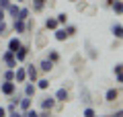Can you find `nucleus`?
I'll use <instances>...</instances> for the list:
<instances>
[{
  "mask_svg": "<svg viewBox=\"0 0 123 117\" xmlns=\"http://www.w3.org/2000/svg\"><path fill=\"white\" fill-rule=\"evenodd\" d=\"M0 92L6 95V97H12L14 92H17V84H14V80H4L2 86H0Z\"/></svg>",
  "mask_w": 123,
  "mask_h": 117,
  "instance_id": "1",
  "label": "nucleus"
},
{
  "mask_svg": "<svg viewBox=\"0 0 123 117\" xmlns=\"http://www.w3.org/2000/svg\"><path fill=\"white\" fill-rule=\"evenodd\" d=\"M0 62H4L6 66H8V68H17V58H14V53L10 52V49H6L4 53H2V56H0Z\"/></svg>",
  "mask_w": 123,
  "mask_h": 117,
  "instance_id": "2",
  "label": "nucleus"
},
{
  "mask_svg": "<svg viewBox=\"0 0 123 117\" xmlns=\"http://www.w3.org/2000/svg\"><path fill=\"white\" fill-rule=\"evenodd\" d=\"M27 53H29V47H27V45H21V47L14 52V58H17V62H25Z\"/></svg>",
  "mask_w": 123,
  "mask_h": 117,
  "instance_id": "3",
  "label": "nucleus"
},
{
  "mask_svg": "<svg viewBox=\"0 0 123 117\" xmlns=\"http://www.w3.org/2000/svg\"><path fill=\"white\" fill-rule=\"evenodd\" d=\"M53 105H55V97H45L41 101V109H45V111H51Z\"/></svg>",
  "mask_w": 123,
  "mask_h": 117,
  "instance_id": "4",
  "label": "nucleus"
},
{
  "mask_svg": "<svg viewBox=\"0 0 123 117\" xmlns=\"http://www.w3.org/2000/svg\"><path fill=\"white\" fill-rule=\"evenodd\" d=\"M12 29H14V33H17V35H21V33H25V31H27V25H25V21H21V19H14Z\"/></svg>",
  "mask_w": 123,
  "mask_h": 117,
  "instance_id": "5",
  "label": "nucleus"
},
{
  "mask_svg": "<svg viewBox=\"0 0 123 117\" xmlns=\"http://www.w3.org/2000/svg\"><path fill=\"white\" fill-rule=\"evenodd\" d=\"M25 80H27V70L18 68L17 72H14V82H25Z\"/></svg>",
  "mask_w": 123,
  "mask_h": 117,
  "instance_id": "6",
  "label": "nucleus"
},
{
  "mask_svg": "<svg viewBox=\"0 0 123 117\" xmlns=\"http://www.w3.org/2000/svg\"><path fill=\"white\" fill-rule=\"evenodd\" d=\"M111 33L115 35L117 39H123V25H119V23H115L113 27H111Z\"/></svg>",
  "mask_w": 123,
  "mask_h": 117,
  "instance_id": "7",
  "label": "nucleus"
},
{
  "mask_svg": "<svg viewBox=\"0 0 123 117\" xmlns=\"http://www.w3.org/2000/svg\"><path fill=\"white\" fill-rule=\"evenodd\" d=\"M111 8H113V13L123 14V2L121 0H111Z\"/></svg>",
  "mask_w": 123,
  "mask_h": 117,
  "instance_id": "8",
  "label": "nucleus"
},
{
  "mask_svg": "<svg viewBox=\"0 0 123 117\" xmlns=\"http://www.w3.org/2000/svg\"><path fill=\"white\" fill-rule=\"evenodd\" d=\"M21 45H23V43H21V39H18V37H12V39H10V41H8V49H10V52H12V53L17 52V49L21 47Z\"/></svg>",
  "mask_w": 123,
  "mask_h": 117,
  "instance_id": "9",
  "label": "nucleus"
},
{
  "mask_svg": "<svg viewBox=\"0 0 123 117\" xmlns=\"http://www.w3.org/2000/svg\"><path fill=\"white\" fill-rule=\"evenodd\" d=\"M53 97H55V101H68V91L66 88H57Z\"/></svg>",
  "mask_w": 123,
  "mask_h": 117,
  "instance_id": "10",
  "label": "nucleus"
},
{
  "mask_svg": "<svg viewBox=\"0 0 123 117\" xmlns=\"http://www.w3.org/2000/svg\"><path fill=\"white\" fill-rule=\"evenodd\" d=\"M18 107H21L23 109V111H27V109H31V97H23V99L21 101H18Z\"/></svg>",
  "mask_w": 123,
  "mask_h": 117,
  "instance_id": "11",
  "label": "nucleus"
},
{
  "mask_svg": "<svg viewBox=\"0 0 123 117\" xmlns=\"http://www.w3.org/2000/svg\"><path fill=\"white\" fill-rule=\"evenodd\" d=\"M39 68L43 70V72H49V70L53 68V62H51V60H47V58H45V60H41V64H39Z\"/></svg>",
  "mask_w": 123,
  "mask_h": 117,
  "instance_id": "12",
  "label": "nucleus"
},
{
  "mask_svg": "<svg viewBox=\"0 0 123 117\" xmlns=\"http://www.w3.org/2000/svg\"><path fill=\"white\" fill-rule=\"evenodd\" d=\"M18 10H21V8H18V4H8V6H6V13H8L10 17H14V19H17Z\"/></svg>",
  "mask_w": 123,
  "mask_h": 117,
  "instance_id": "13",
  "label": "nucleus"
},
{
  "mask_svg": "<svg viewBox=\"0 0 123 117\" xmlns=\"http://www.w3.org/2000/svg\"><path fill=\"white\" fill-rule=\"evenodd\" d=\"M117 97H119V92L115 91V88H109V91L105 92V101H115Z\"/></svg>",
  "mask_w": 123,
  "mask_h": 117,
  "instance_id": "14",
  "label": "nucleus"
},
{
  "mask_svg": "<svg viewBox=\"0 0 123 117\" xmlns=\"http://www.w3.org/2000/svg\"><path fill=\"white\" fill-rule=\"evenodd\" d=\"M27 78H31L33 82L37 80V68L35 66H29V68H27Z\"/></svg>",
  "mask_w": 123,
  "mask_h": 117,
  "instance_id": "15",
  "label": "nucleus"
},
{
  "mask_svg": "<svg viewBox=\"0 0 123 117\" xmlns=\"http://www.w3.org/2000/svg\"><path fill=\"white\" fill-rule=\"evenodd\" d=\"M55 39H57V41H66V39H68L66 29H55Z\"/></svg>",
  "mask_w": 123,
  "mask_h": 117,
  "instance_id": "16",
  "label": "nucleus"
},
{
  "mask_svg": "<svg viewBox=\"0 0 123 117\" xmlns=\"http://www.w3.org/2000/svg\"><path fill=\"white\" fill-rule=\"evenodd\" d=\"M57 25H60V23H57V19H47V21H45V27H47V29H51V31H55L57 29Z\"/></svg>",
  "mask_w": 123,
  "mask_h": 117,
  "instance_id": "17",
  "label": "nucleus"
},
{
  "mask_svg": "<svg viewBox=\"0 0 123 117\" xmlns=\"http://www.w3.org/2000/svg\"><path fill=\"white\" fill-rule=\"evenodd\" d=\"M35 91H37V86H35V84H25V95L27 97H33V95H35Z\"/></svg>",
  "mask_w": 123,
  "mask_h": 117,
  "instance_id": "18",
  "label": "nucleus"
},
{
  "mask_svg": "<svg viewBox=\"0 0 123 117\" xmlns=\"http://www.w3.org/2000/svg\"><path fill=\"white\" fill-rule=\"evenodd\" d=\"M80 99H82L84 103H90V101H92V99H90V95H88V91H86L84 86L80 88Z\"/></svg>",
  "mask_w": 123,
  "mask_h": 117,
  "instance_id": "19",
  "label": "nucleus"
},
{
  "mask_svg": "<svg viewBox=\"0 0 123 117\" xmlns=\"http://www.w3.org/2000/svg\"><path fill=\"white\" fill-rule=\"evenodd\" d=\"M17 19L27 21V19H29V8H21V10H18V14H17Z\"/></svg>",
  "mask_w": 123,
  "mask_h": 117,
  "instance_id": "20",
  "label": "nucleus"
},
{
  "mask_svg": "<svg viewBox=\"0 0 123 117\" xmlns=\"http://www.w3.org/2000/svg\"><path fill=\"white\" fill-rule=\"evenodd\" d=\"M2 78H4V80H14V70H12V68H8L4 74H2Z\"/></svg>",
  "mask_w": 123,
  "mask_h": 117,
  "instance_id": "21",
  "label": "nucleus"
},
{
  "mask_svg": "<svg viewBox=\"0 0 123 117\" xmlns=\"http://www.w3.org/2000/svg\"><path fill=\"white\" fill-rule=\"evenodd\" d=\"M47 86H49V80H47V78H41V80H37V88H43V91H45Z\"/></svg>",
  "mask_w": 123,
  "mask_h": 117,
  "instance_id": "22",
  "label": "nucleus"
},
{
  "mask_svg": "<svg viewBox=\"0 0 123 117\" xmlns=\"http://www.w3.org/2000/svg\"><path fill=\"white\" fill-rule=\"evenodd\" d=\"M47 60H51V62H53V64H55V62H57V60H60V53H57V52H55V49H51V52H49V56H47Z\"/></svg>",
  "mask_w": 123,
  "mask_h": 117,
  "instance_id": "23",
  "label": "nucleus"
},
{
  "mask_svg": "<svg viewBox=\"0 0 123 117\" xmlns=\"http://www.w3.org/2000/svg\"><path fill=\"white\" fill-rule=\"evenodd\" d=\"M55 19H57V23H60V25H66V21H68V14H66V13H60Z\"/></svg>",
  "mask_w": 123,
  "mask_h": 117,
  "instance_id": "24",
  "label": "nucleus"
},
{
  "mask_svg": "<svg viewBox=\"0 0 123 117\" xmlns=\"http://www.w3.org/2000/svg\"><path fill=\"white\" fill-rule=\"evenodd\" d=\"M82 115H84V117H94L97 113H94V109H92V107H86V109L82 111Z\"/></svg>",
  "mask_w": 123,
  "mask_h": 117,
  "instance_id": "25",
  "label": "nucleus"
},
{
  "mask_svg": "<svg viewBox=\"0 0 123 117\" xmlns=\"http://www.w3.org/2000/svg\"><path fill=\"white\" fill-rule=\"evenodd\" d=\"M64 29H66L68 37H72V35H76V27H74V25H68V27H64Z\"/></svg>",
  "mask_w": 123,
  "mask_h": 117,
  "instance_id": "26",
  "label": "nucleus"
},
{
  "mask_svg": "<svg viewBox=\"0 0 123 117\" xmlns=\"http://www.w3.org/2000/svg\"><path fill=\"white\" fill-rule=\"evenodd\" d=\"M25 115H27V117H39V113H37L35 109H27V111H25Z\"/></svg>",
  "mask_w": 123,
  "mask_h": 117,
  "instance_id": "27",
  "label": "nucleus"
},
{
  "mask_svg": "<svg viewBox=\"0 0 123 117\" xmlns=\"http://www.w3.org/2000/svg\"><path fill=\"white\" fill-rule=\"evenodd\" d=\"M6 29H8V27H6V23H4V21H0V37L6 33Z\"/></svg>",
  "mask_w": 123,
  "mask_h": 117,
  "instance_id": "28",
  "label": "nucleus"
},
{
  "mask_svg": "<svg viewBox=\"0 0 123 117\" xmlns=\"http://www.w3.org/2000/svg\"><path fill=\"white\" fill-rule=\"evenodd\" d=\"M115 74H117V82L123 84V70H119V72H115Z\"/></svg>",
  "mask_w": 123,
  "mask_h": 117,
  "instance_id": "29",
  "label": "nucleus"
},
{
  "mask_svg": "<svg viewBox=\"0 0 123 117\" xmlns=\"http://www.w3.org/2000/svg\"><path fill=\"white\" fill-rule=\"evenodd\" d=\"M109 117H123V109H119V111H115V113H111Z\"/></svg>",
  "mask_w": 123,
  "mask_h": 117,
  "instance_id": "30",
  "label": "nucleus"
},
{
  "mask_svg": "<svg viewBox=\"0 0 123 117\" xmlns=\"http://www.w3.org/2000/svg\"><path fill=\"white\" fill-rule=\"evenodd\" d=\"M10 4V0H0V8H4L6 10V6Z\"/></svg>",
  "mask_w": 123,
  "mask_h": 117,
  "instance_id": "31",
  "label": "nucleus"
},
{
  "mask_svg": "<svg viewBox=\"0 0 123 117\" xmlns=\"http://www.w3.org/2000/svg\"><path fill=\"white\" fill-rule=\"evenodd\" d=\"M39 117H49V111H45V109H43V111L39 113Z\"/></svg>",
  "mask_w": 123,
  "mask_h": 117,
  "instance_id": "32",
  "label": "nucleus"
},
{
  "mask_svg": "<svg viewBox=\"0 0 123 117\" xmlns=\"http://www.w3.org/2000/svg\"><path fill=\"white\" fill-rule=\"evenodd\" d=\"M4 14H6V10H4V8H0V21H4Z\"/></svg>",
  "mask_w": 123,
  "mask_h": 117,
  "instance_id": "33",
  "label": "nucleus"
},
{
  "mask_svg": "<svg viewBox=\"0 0 123 117\" xmlns=\"http://www.w3.org/2000/svg\"><path fill=\"white\" fill-rule=\"evenodd\" d=\"M0 117H6V109L4 107H0Z\"/></svg>",
  "mask_w": 123,
  "mask_h": 117,
  "instance_id": "34",
  "label": "nucleus"
},
{
  "mask_svg": "<svg viewBox=\"0 0 123 117\" xmlns=\"http://www.w3.org/2000/svg\"><path fill=\"white\" fill-rule=\"evenodd\" d=\"M10 117H18V115H17V113H10Z\"/></svg>",
  "mask_w": 123,
  "mask_h": 117,
  "instance_id": "35",
  "label": "nucleus"
},
{
  "mask_svg": "<svg viewBox=\"0 0 123 117\" xmlns=\"http://www.w3.org/2000/svg\"><path fill=\"white\" fill-rule=\"evenodd\" d=\"M37 2H45V0H37Z\"/></svg>",
  "mask_w": 123,
  "mask_h": 117,
  "instance_id": "36",
  "label": "nucleus"
},
{
  "mask_svg": "<svg viewBox=\"0 0 123 117\" xmlns=\"http://www.w3.org/2000/svg\"><path fill=\"white\" fill-rule=\"evenodd\" d=\"M70 2H76V0H70Z\"/></svg>",
  "mask_w": 123,
  "mask_h": 117,
  "instance_id": "37",
  "label": "nucleus"
},
{
  "mask_svg": "<svg viewBox=\"0 0 123 117\" xmlns=\"http://www.w3.org/2000/svg\"><path fill=\"white\" fill-rule=\"evenodd\" d=\"M17 2H23V0H17Z\"/></svg>",
  "mask_w": 123,
  "mask_h": 117,
  "instance_id": "38",
  "label": "nucleus"
},
{
  "mask_svg": "<svg viewBox=\"0 0 123 117\" xmlns=\"http://www.w3.org/2000/svg\"><path fill=\"white\" fill-rule=\"evenodd\" d=\"M94 117H97V115H94Z\"/></svg>",
  "mask_w": 123,
  "mask_h": 117,
  "instance_id": "39",
  "label": "nucleus"
}]
</instances>
